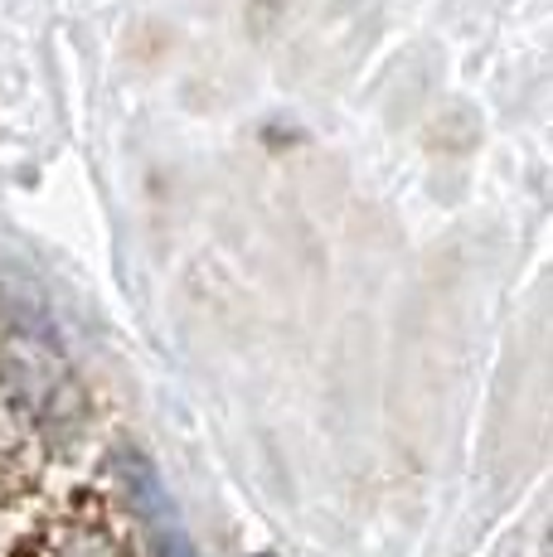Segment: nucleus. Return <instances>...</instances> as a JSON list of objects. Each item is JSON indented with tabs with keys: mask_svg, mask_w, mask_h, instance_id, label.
I'll return each instance as SVG.
<instances>
[{
	"mask_svg": "<svg viewBox=\"0 0 553 557\" xmlns=\"http://www.w3.org/2000/svg\"><path fill=\"white\" fill-rule=\"evenodd\" d=\"M122 470H126V490H132L136 519H142V529H146V539H151L156 557H195V543H189L175 499H170L165 480L156 475L151 460H146V456H126Z\"/></svg>",
	"mask_w": 553,
	"mask_h": 557,
	"instance_id": "nucleus-1",
	"label": "nucleus"
}]
</instances>
